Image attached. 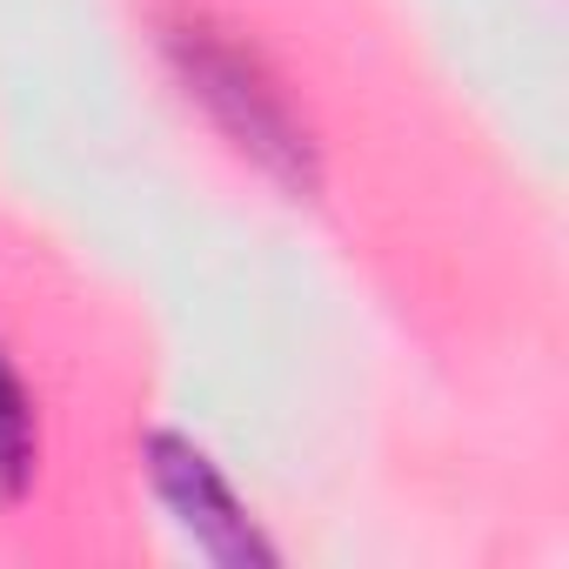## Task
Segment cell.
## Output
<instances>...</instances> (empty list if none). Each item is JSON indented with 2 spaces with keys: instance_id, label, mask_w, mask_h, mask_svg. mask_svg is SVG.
I'll return each mask as SVG.
<instances>
[{
  "instance_id": "obj_3",
  "label": "cell",
  "mask_w": 569,
  "mask_h": 569,
  "mask_svg": "<svg viewBox=\"0 0 569 569\" xmlns=\"http://www.w3.org/2000/svg\"><path fill=\"white\" fill-rule=\"evenodd\" d=\"M34 482H41V409L8 342H0V509L28 502Z\"/></svg>"
},
{
  "instance_id": "obj_1",
  "label": "cell",
  "mask_w": 569,
  "mask_h": 569,
  "mask_svg": "<svg viewBox=\"0 0 569 569\" xmlns=\"http://www.w3.org/2000/svg\"><path fill=\"white\" fill-rule=\"evenodd\" d=\"M154 41H161L168 74L181 81V94L221 128V141L234 154H248L296 201L322 194V141H316V128L302 121V108L289 101V88L268 74V61L254 48H241L201 8H161Z\"/></svg>"
},
{
  "instance_id": "obj_2",
  "label": "cell",
  "mask_w": 569,
  "mask_h": 569,
  "mask_svg": "<svg viewBox=\"0 0 569 569\" xmlns=\"http://www.w3.org/2000/svg\"><path fill=\"white\" fill-rule=\"evenodd\" d=\"M141 469H148L154 502L174 516V529L208 562H228V569H268L274 562V542L261 536V522L248 516V502L234 496V482L221 476V462L194 436L148 429L141 436Z\"/></svg>"
}]
</instances>
